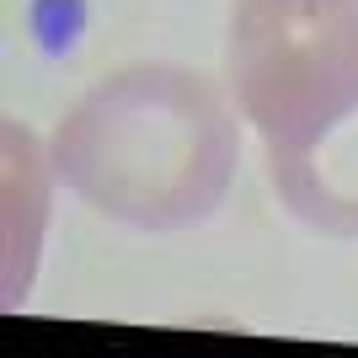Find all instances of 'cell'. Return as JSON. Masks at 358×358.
<instances>
[{"label":"cell","instance_id":"obj_1","mask_svg":"<svg viewBox=\"0 0 358 358\" xmlns=\"http://www.w3.org/2000/svg\"><path fill=\"white\" fill-rule=\"evenodd\" d=\"M241 129L209 75L134 64L91 86L54 139V171L96 214L134 230H182L220 209Z\"/></svg>","mask_w":358,"mask_h":358},{"label":"cell","instance_id":"obj_2","mask_svg":"<svg viewBox=\"0 0 358 358\" xmlns=\"http://www.w3.org/2000/svg\"><path fill=\"white\" fill-rule=\"evenodd\" d=\"M230 80L268 166H289L358 113V0H236Z\"/></svg>","mask_w":358,"mask_h":358},{"label":"cell","instance_id":"obj_3","mask_svg":"<svg viewBox=\"0 0 358 358\" xmlns=\"http://www.w3.org/2000/svg\"><path fill=\"white\" fill-rule=\"evenodd\" d=\"M289 214L327 236H358V113L289 166H268Z\"/></svg>","mask_w":358,"mask_h":358}]
</instances>
